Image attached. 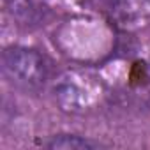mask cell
Segmentation results:
<instances>
[{
    "label": "cell",
    "mask_w": 150,
    "mask_h": 150,
    "mask_svg": "<svg viewBox=\"0 0 150 150\" xmlns=\"http://www.w3.org/2000/svg\"><path fill=\"white\" fill-rule=\"evenodd\" d=\"M87 72H69L55 88L60 106L71 113H83L101 101L103 85Z\"/></svg>",
    "instance_id": "7a4b0ae2"
},
{
    "label": "cell",
    "mask_w": 150,
    "mask_h": 150,
    "mask_svg": "<svg viewBox=\"0 0 150 150\" xmlns=\"http://www.w3.org/2000/svg\"><path fill=\"white\" fill-rule=\"evenodd\" d=\"M46 146L48 148H64V150H92V148H99L104 145L99 141L83 138V136H76V134H58V136H53L51 141L46 143Z\"/></svg>",
    "instance_id": "3957f363"
},
{
    "label": "cell",
    "mask_w": 150,
    "mask_h": 150,
    "mask_svg": "<svg viewBox=\"0 0 150 150\" xmlns=\"http://www.w3.org/2000/svg\"><path fill=\"white\" fill-rule=\"evenodd\" d=\"M4 76L27 90H37L50 78V60L34 48L9 46L2 53Z\"/></svg>",
    "instance_id": "6da1fadb"
}]
</instances>
